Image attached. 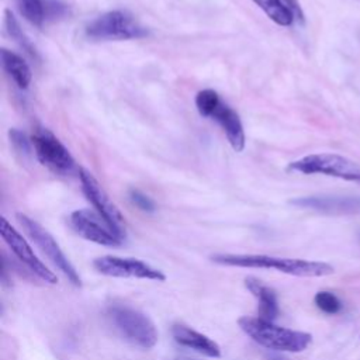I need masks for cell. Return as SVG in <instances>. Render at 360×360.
Returning <instances> with one entry per match:
<instances>
[{
	"instance_id": "obj_1",
	"label": "cell",
	"mask_w": 360,
	"mask_h": 360,
	"mask_svg": "<svg viewBox=\"0 0 360 360\" xmlns=\"http://www.w3.org/2000/svg\"><path fill=\"white\" fill-rule=\"evenodd\" d=\"M211 260L221 266L246 267V269H273L297 277H325L333 274V266L323 262H311L302 259L276 257L269 255H233L218 253Z\"/></svg>"
},
{
	"instance_id": "obj_2",
	"label": "cell",
	"mask_w": 360,
	"mask_h": 360,
	"mask_svg": "<svg viewBox=\"0 0 360 360\" xmlns=\"http://www.w3.org/2000/svg\"><path fill=\"white\" fill-rule=\"evenodd\" d=\"M238 325L253 342L276 352L300 353L312 342V335L308 332L277 326L259 316H240Z\"/></svg>"
},
{
	"instance_id": "obj_3",
	"label": "cell",
	"mask_w": 360,
	"mask_h": 360,
	"mask_svg": "<svg viewBox=\"0 0 360 360\" xmlns=\"http://www.w3.org/2000/svg\"><path fill=\"white\" fill-rule=\"evenodd\" d=\"M114 329L131 345L150 349L158 342V330L155 323L143 312L128 305L114 304L105 312Z\"/></svg>"
},
{
	"instance_id": "obj_4",
	"label": "cell",
	"mask_w": 360,
	"mask_h": 360,
	"mask_svg": "<svg viewBox=\"0 0 360 360\" xmlns=\"http://www.w3.org/2000/svg\"><path fill=\"white\" fill-rule=\"evenodd\" d=\"M84 32L87 38L97 41L136 39L148 35L145 27L125 10H111L98 15L86 25Z\"/></svg>"
},
{
	"instance_id": "obj_5",
	"label": "cell",
	"mask_w": 360,
	"mask_h": 360,
	"mask_svg": "<svg viewBox=\"0 0 360 360\" xmlns=\"http://www.w3.org/2000/svg\"><path fill=\"white\" fill-rule=\"evenodd\" d=\"M288 170L302 174H325L360 183V165L338 153L307 155L288 165Z\"/></svg>"
},
{
	"instance_id": "obj_6",
	"label": "cell",
	"mask_w": 360,
	"mask_h": 360,
	"mask_svg": "<svg viewBox=\"0 0 360 360\" xmlns=\"http://www.w3.org/2000/svg\"><path fill=\"white\" fill-rule=\"evenodd\" d=\"M17 221L22 226L24 232L30 236V239L39 248V250L48 257V260L60 271L63 276L75 285V287H82V278L77 274L76 269L72 266L66 255L62 252L59 248L58 242L53 239V236L37 221L30 218L25 214L18 212L17 214Z\"/></svg>"
},
{
	"instance_id": "obj_7",
	"label": "cell",
	"mask_w": 360,
	"mask_h": 360,
	"mask_svg": "<svg viewBox=\"0 0 360 360\" xmlns=\"http://www.w3.org/2000/svg\"><path fill=\"white\" fill-rule=\"evenodd\" d=\"M34 153L41 165L55 173L68 174L75 169V159L68 148L46 128H38L31 136Z\"/></svg>"
},
{
	"instance_id": "obj_8",
	"label": "cell",
	"mask_w": 360,
	"mask_h": 360,
	"mask_svg": "<svg viewBox=\"0 0 360 360\" xmlns=\"http://www.w3.org/2000/svg\"><path fill=\"white\" fill-rule=\"evenodd\" d=\"M79 179L82 183V190L94 210L105 219V222L111 226V229L117 233L118 238L124 240L127 231H125V219L118 210V207L111 201L108 194L96 180V177L87 172L86 169H79Z\"/></svg>"
},
{
	"instance_id": "obj_9",
	"label": "cell",
	"mask_w": 360,
	"mask_h": 360,
	"mask_svg": "<svg viewBox=\"0 0 360 360\" xmlns=\"http://www.w3.org/2000/svg\"><path fill=\"white\" fill-rule=\"evenodd\" d=\"M69 222L79 236L97 245L118 248L124 242L97 211L89 208L76 210L70 214Z\"/></svg>"
},
{
	"instance_id": "obj_10",
	"label": "cell",
	"mask_w": 360,
	"mask_h": 360,
	"mask_svg": "<svg viewBox=\"0 0 360 360\" xmlns=\"http://www.w3.org/2000/svg\"><path fill=\"white\" fill-rule=\"evenodd\" d=\"M93 267L104 276L121 277V278H142L153 281H165L166 276L160 270L149 266L148 263L131 259V257H117V256H101L93 260Z\"/></svg>"
},
{
	"instance_id": "obj_11",
	"label": "cell",
	"mask_w": 360,
	"mask_h": 360,
	"mask_svg": "<svg viewBox=\"0 0 360 360\" xmlns=\"http://www.w3.org/2000/svg\"><path fill=\"white\" fill-rule=\"evenodd\" d=\"M0 233H1V238L4 239V242L11 249V252L18 257L20 262H22V264H25L28 267L30 271H32L38 278H41L45 283H49V284L58 283L56 274L53 271H51L37 257V255L34 253L32 248L25 240V238H22V235L14 226H11V224L4 217L0 218Z\"/></svg>"
},
{
	"instance_id": "obj_12",
	"label": "cell",
	"mask_w": 360,
	"mask_h": 360,
	"mask_svg": "<svg viewBox=\"0 0 360 360\" xmlns=\"http://www.w3.org/2000/svg\"><path fill=\"white\" fill-rule=\"evenodd\" d=\"M300 208L314 210L329 215L360 214V197L356 195H311L291 200Z\"/></svg>"
},
{
	"instance_id": "obj_13",
	"label": "cell",
	"mask_w": 360,
	"mask_h": 360,
	"mask_svg": "<svg viewBox=\"0 0 360 360\" xmlns=\"http://www.w3.org/2000/svg\"><path fill=\"white\" fill-rule=\"evenodd\" d=\"M207 118L215 120L221 125L228 142L231 143V146L235 152H242L243 150V148H245V131H243L242 121H240V118H239V115L235 110H232L222 100H219L214 105V108L208 112Z\"/></svg>"
},
{
	"instance_id": "obj_14",
	"label": "cell",
	"mask_w": 360,
	"mask_h": 360,
	"mask_svg": "<svg viewBox=\"0 0 360 360\" xmlns=\"http://www.w3.org/2000/svg\"><path fill=\"white\" fill-rule=\"evenodd\" d=\"M172 336L180 346L188 347L202 356L218 359L221 357V347L207 335L183 323H174L172 326Z\"/></svg>"
},
{
	"instance_id": "obj_15",
	"label": "cell",
	"mask_w": 360,
	"mask_h": 360,
	"mask_svg": "<svg viewBox=\"0 0 360 360\" xmlns=\"http://www.w3.org/2000/svg\"><path fill=\"white\" fill-rule=\"evenodd\" d=\"M245 287L257 300L259 318L273 322L278 316V312H280L276 292L270 287L264 285L256 277H246Z\"/></svg>"
},
{
	"instance_id": "obj_16",
	"label": "cell",
	"mask_w": 360,
	"mask_h": 360,
	"mask_svg": "<svg viewBox=\"0 0 360 360\" xmlns=\"http://www.w3.org/2000/svg\"><path fill=\"white\" fill-rule=\"evenodd\" d=\"M1 65L4 72L13 79L20 89H27L32 80V72L28 63L15 52L1 48Z\"/></svg>"
},
{
	"instance_id": "obj_17",
	"label": "cell",
	"mask_w": 360,
	"mask_h": 360,
	"mask_svg": "<svg viewBox=\"0 0 360 360\" xmlns=\"http://www.w3.org/2000/svg\"><path fill=\"white\" fill-rule=\"evenodd\" d=\"M256 6H259L264 14L281 27H288L294 22V17L291 11L284 6L281 0H252Z\"/></svg>"
},
{
	"instance_id": "obj_18",
	"label": "cell",
	"mask_w": 360,
	"mask_h": 360,
	"mask_svg": "<svg viewBox=\"0 0 360 360\" xmlns=\"http://www.w3.org/2000/svg\"><path fill=\"white\" fill-rule=\"evenodd\" d=\"M4 24H6V30L8 32V35L32 58H37V51L32 46L31 41L28 39V37L24 34L22 28L20 27L17 18L14 17V14L10 10L4 11Z\"/></svg>"
},
{
	"instance_id": "obj_19",
	"label": "cell",
	"mask_w": 360,
	"mask_h": 360,
	"mask_svg": "<svg viewBox=\"0 0 360 360\" xmlns=\"http://www.w3.org/2000/svg\"><path fill=\"white\" fill-rule=\"evenodd\" d=\"M21 15L31 24L41 27L45 18V0H15Z\"/></svg>"
},
{
	"instance_id": "obj_20",
	"label": "cell",
	"mask_w": 360,
	"mask_h": 360,
	"mask_svg": "<svg viewBox=\"0 0 360 360\" xmlns=\"http://www.w3.org/2000/svg\"><path fill=\"white\" fill-rule=\"evenodd\" d=\"M314 302L322 312L328 315L338 314L342 309V302L339 301V298L329 291L316 292L314 297Z\"/></svg>"
},
{
	"instance_id": "obj_21",
	"label": "cell",
	"mask_w": 360,
	"mask_h": 360,
	"mask_svg": "<svg viewBox=\"0 0 360 360\" xmlns=\"http://www.w3.org/2000/svg\"><path fill=\"white\" fill-rule=\"evenodd\" d=\"M8 136H10V141L17 152H20L22 155H30V152L32 149V143H31V139H28V136L22 131L13 128L8 131Z\"/></svg>"
},
{
	"instance_id": "obj_22",
	"label": "cell",
	"mask_w": 360,
	"mask_h": 360,
	"mask_svg": "<svg viewBox=\"0 0 360 360\" xmlns=\"http://www.w3.org/2000/svg\"><path fill=\"white\" fill-rule=\"evenodd\" d=\"M129 200L132 201L134 205H136L142 211H146V212L155 211V202L148 195L141 193L139 190H131L129 191Z\"/></svg>"
},
{
	"instance_id": "obj_23",
	"label": "cell",
	"mask_w": 360,
	"mask_h": 360,
	"mask_svg": "<svg viewBox=\"0 0 360 360\" xmlns=\"http://www.w3.org/2000/svg\"><path fill=\"white\" fill-rule=\"evenodd\" d=\"M281 1L291 11L294 21H297L298 24H304V11L300 6V1L298 0H281Z\"/></svg>"
},
{
	"instance_id": "obj_24",
	"label": "cell",
	"mask_w": 360,
	"mask_h": 360,
	"mask_svg": "<svg viewBox=\"0 0 360 360\" xmlns=\"http://www.w3.org/2000/svg\"><path fill=\"white\" fill-rule=\"evenodd\" d=\"M176 360H194V359H187V357H180V359H176Z\"/></svg>"
},
{
	"instance_id": "obj_25",
	"label": "cell",
	"mask_w": 360,
	"mask_h": 360,
	"mask_svg": "<svg viewBox=\"0 0 360 360\" xmlns=\"http://www.w3.org/2000/svg\"><path fill=\"white\" fill-rule=\"evenodd\" d=\"M270 360H284V359H280V357H271Z\"/></svg>"
}]
</instances>
